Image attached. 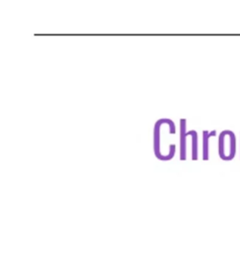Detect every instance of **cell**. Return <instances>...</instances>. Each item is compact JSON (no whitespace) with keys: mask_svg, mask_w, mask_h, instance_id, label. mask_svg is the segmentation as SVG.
Segmentation results:
<instances>
[{"mask_svg":"<svg viewBox=\"0 0 240 255\" xmlns=\"http://www.w3.org/2000/svg\"><path fill=\"white\" fill-rule=\"evenodd\" d=\"M169 119H159L154 124L153 128V151L155 156L160 160H169L167 152L170 158L175 154L176 144H171L167 141L165 135V128Z\"/></svg>","mask_w":240,"mask_h":255,"instance_id":"cell-1","label":"cell"},{"mask_svg":"<svg viewBox=\"0 0 240 255\" xmlns=\"http://www.w3.org/2000/svg\"><path fill=\"white\" fill-rule=\"evenodd\" d=\"M218 154L223 160H231L236 154V137L233 131L225 129L218 137Z\"/></svg>","mask_w":240,"mask_h":255,"instance_id":"cell-2","label":"cell"},{"mask_svg":"<svg viewBox=\"0 0 240 255\" xmlns=\"http://www.w3.org/2000/svg\"><path fill=\"white\" fill-rule=\"evenodd\" d=\"M180 160L186 159V137L188 136L186 131V120L180 119Z\"/></svg>","mask_w":240,"mask_h":255,"instance_id":"cell-3","label":"cell"},{"mask_svg":"<svg viewBox=\"0 0 240 255\" xmlns=\"http://www.w3.org/2000/svg\"><path fill=\"white\" fill-rule=\"evenodd\" d=\"M202 159L203 160H208L209 159V138L211 136H214L216 134V130L213 129L210 132L208 130H203L202 131Z\"/></svg>","mask_w":240,"mask_h":255,"instance_id":"cell-4","label":"cell"},{"mask_svg":"<svg viewBox=\"0 0 240 255\" xmlns=\"http://www.w3.org/2000/svg\"><path fill=\"white\" fill-rule=\"evenodd\" d=\"M188 135L191 136L192 145H191V159L196 160L198 158V134L197 131L192 129L187 131Z\"/></svg>","mask_w":240,"mask_h":255,"instance_id":"cell-5","label":"cell"}]
</instances>
